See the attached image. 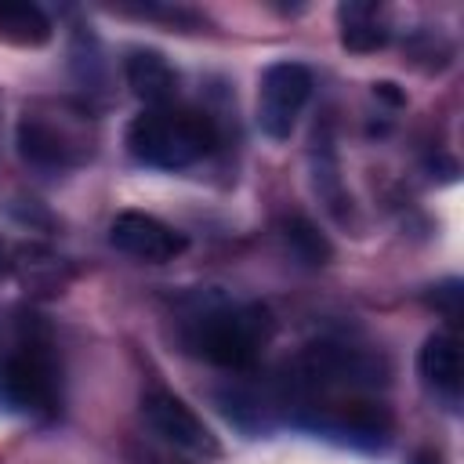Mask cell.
I'll list each match as a JSON object with an SVG mask.
<instances>
[{"mask_svg":"<svg viewBox=\"0 0 464 464\" xmlns=\"http://www.w3.org/2000/svg\"><path fill=\"white\" fill-rule=\"evenodd\" d=\"M218 145V123L199 109L160 105L145 109L127 127V149L138 163L156 170H181L210 156Z\"/></svg>","mask_w":464,"mask_h":464,"instance_id":"cell-1","label":"cell"},{"mask_svg":"<svg viewBox=\"0 0 464 464\" xmlns=\"http://www.w3.org/2000/svg\"><path fill=\"white\" fill-rule=\"evenodd\" d=\"M0 399L25 413H54L58 406V370L51 355V337L36 315H22L11 352L0 359Z\"/></svg>","mask_w":464,"mask_h":464,"instance_id":"cell-2","label":"cell"},{"mask_svg":"<svg viewBox=\"0 0 464 464\" xmlns=\"http://www.w3.org/2000/svg\"><path fill=\"white\" fill-rule=\"evenodd\" d=\"M272 337V315L265 304H232L210 308L196 319L188 344L196 355L221 370H246L257 362V352Z\"/></svg>","mask_w":464,"mask_h":464,"instance_id":"cell-3","label":"cell"},{"mask_svg":"<svg viewBox=\"0 0 464 464\" xmlns=\"http://www.w3.org/2000/svg\"><path fill=\"white\" fill-rule=\"evenodd\" d=\"M312 69L301 62H272L261 72V87H257V123L268 138L283 141L290 138L304 102L312 98Z\"/></svg>","mask_w":464,"mask_h":464,"instance_id":"cell-4","label":"cell"},{"mask_svg":"<svg viewBox=\"0 0 464 464\" xmlns=\"http://www.w3.org/2000/svg\"><path fill=\"white\" fill-rule=\"evenodd\" d=\"M109 243L134 257V261H145V265H163V261H174L178 254H185L188 239L185 232L170 228L167 221L145 214V210H120L109 225Z\"/></svg>","mask_w":464,"mask_h":464,"instance_id":"cell-5","label":"cell"},{"mask_svg":"<svg viewBox=\"0 0 464 464\" xmlns=\"http://www.w3.org/2000/svg\"><path fill=\"white\" fill-rule=\"evenodd\" d=\"M141 413H145L149 428H152L163 442H170V446H178V450H188V453H218V439H214L210 428L192 413V406H188L185 399H178V395H170V392H163V388H152V392H145V399H141Z\"/></svg>","mask_w":464,"mask_h":464,"instance_id":"cell-6","label":"cell"},{"mask_svg":"<svg viewBox=\"0 0 464 464\" xmlns=\"http://www.w3.org/2000/svg\"><path fill=\"white\" fill-rule=\"evenodd\" d=\"M123 72H127V87H130L149 109L170 105V98H174V91H178V72L170 69V62H167L160 51H130Z\"/></svg>","mask_w":464,"mask_h":464,"instance_id":"cell-7","label":"cell"},{"mask_svg":"<svg viewBox=\"0 0 464 464\" xmlns=\"http://www.w3.org/2000/svg\"><path fill=\"white\" fill-rule=\"evenodd\" d=\"M18 152H22V160H29L36 167H69L72 163L69 138L54 123H47L44 116H33V112H25L18 120Z\"/></svg>","mask_w":464,"mask_h":464,"instance_id":"cell-8","label":"cell"},{"mask_svg":"<svg viewBox=\"0 0 464 464\" xmlns=\"http://www.w3.org/2000/svg\"><path fill=\"white\" fill-rule=\"evenodd\" d=\"M417 373L442 395L460 392V348L453 334H431L417 352Z\"/></svg>","mask_w":464,"mask_h":464,"instance_id":"cell-9","label":"cell"},{"mask_svg":"<svg viewBox=\"0 0 464 464\" xmlns=\"http://www.w3.org/2000/svg\"><path fill=\"white\" fill-rule=\"evenodd\" d=\"M51 18L29 0H0V44L44 47L51 40Z\"/></svg>","mask_w":464,"mask_h":464,"instance_id":"cell-10","label":"cell"},{"mask_svg":"<svg viewBox=\"0 0 464 464\" xmlns=\"http://www.w3.org/2000/svg\"><path fill=\"white\" fill-rule=\"evenodd\" d=\"M337 22H341V44L355 54H370L388 44V29L377 18V4H341Z\"/></svg>","mask_w":464,"mask_h":464,"instance_id":"cell-11","label":"cell"},{"mask_svg":"<svg viewBox=\"0 0 464 464\" xmlns=\"http://www.w3.org/2000/svg\"><path fill=\"white\" fill-rule=\"evenodd\" d=\"M283 239L290 243V250H294L304 265H326V261L334 257L330 239H326L308 218H301V214H294V218L283 221Z\"/></svg>","mask_w":464,"mask_h":464,"instance_id":"cell-12","label":"cell"},{"mask_svg":"<svg viewBox=\"0 0 464 464\" xmlns=\"http://www.w3.org/2000/svg\"><path fill=\"white\" fill-rule=\"evenodd\" d=\"M431 301H439V304L446 308V315L453 319V315L460 312V283H446V286H439Z\"/></svg>","mask_w":464,"mask_h":464,"instance_id":"cell-13","label":"cell"},{"mask_svg":"<svg viewBox=\"0 0 464 464\" xmlns=\"http://www.w3.org/2000/svg\"><path fill=\"white\" fill-rule=\"evenodd\" d=\"M373 94H381V98H388L392 105H402V94L395 91V83H377V87H373Z\"/></svg>","mask_w":464,"mask_h":464,"instance_id":"cell-14","label":"cell"},{"mask_svg":"<svg viewBox=\"0 0 464 464\" xmlns=\"http://www.w3.org/2000/svg\"><path fill=\"white\" fill-rule=\"evenodd\" d=\"M413 464H442V460H439V453H435V450H420V453L413 457Z\"/></svg>","mask_w":464,"mask_h":464,"instance_id":"cell-15","label":"cell"},{"mask_svg":"<svg viewBox=\"0 0 464 464\" xmlns=\"http://www.w3.org/2000/svg\"><path fill=\"white\" fill-rule=\"evenodd\" d=\"M0 276H4V250H0Z\"/></svg>","mask_w":464,"mask_h":464,"instance_id":"cell-16","label":"cell"}]
</instances>
